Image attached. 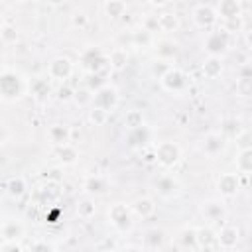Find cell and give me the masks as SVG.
I'll list each match as a JSON object with an SVG mask.
<instances>
[{
  "label": "cell",
  "mask_w": 252,
  "mask_h": 252,
  "mask_svg": "<svg viewBox=\"0 0 252 252\" xmlns=\"http://www.w3.org/2000/svg\"><path fill=\"white\" fill-rule=\"evenodd\" d=\"M163 244H165V232L161 228L154 226V228H148L144 232V248L159 250V248H163Z\"/></svg>",
  "instance_id": "cb8c5ba5"
},
{
  "label": "cell",
  "mask_w": 252,
  "mask_h": 252,
  "mask_svg": "<svg viewBox=\"0 0 252 252\" xmlns=\"http://www.w3.org/2000/svg\"><path fill=\"white\" fill-rule=\"evenodd\" d=\"M93 98H94V93L91 91V89H87V87H83V89H77L75 91V102L79 104V106H89V104H93Z\"/></svg>",
  "instance_id": "ab89813d"
},
{
  "label": "cell",
  "mask_w": 252,
  "mask_h": 252,
  "mask_svg": "<svg viewBox=\"0 0 252 252\" xmlns=\"http://www.w3.org/2000/svg\"><path fill=\"white\" fill-rule=\"evenodd\" d=\"M154 187H156V191H158L161 197H165V199H171V197H175V195L179 193V181H177L173 175H169V173L159 175V177L154 181Z\"/></svg>",
  "instance_id": "9a60e30c"
},
{
  "label": "cell",
  "mask_w": 252,
  "mask_h": 252,
  "mask_svg": "<svg viewBox=\"0 0 252 252\" xmlns=\"http://www.w3.org/2000/svg\"><path fill=\"white\" fill-rule=\"evenodd\" d=\"M142 28H146L148 32H158L159 30V18L158 16H146L144 22H142Z\"/></svg>",
  "instance_id": "ee69618b"
},
{
  "label": "cell",
  "mask_w": 252,
  "mask_h": 252,
  "mask_svg": "<svg viewBox=\"0 0 252 252\" xmlns=\"http://www.w3.org/2000/svg\"><path fill=\"white\" fill-rule=\"evenodd\" d=\"M108 189V183L102 175H87L85 181H83V191L89 195V197H98V195H104Z\"/></svg>",
  "instance_id": "ac0fdd59"
},
{
  "label": "cell",
  "mask_w": 252,
  "mask_h": 252,
  "mask_svg": "<svg viewBox=\"0 0 252 252\" xmlns=\"http://www.w3.org/2000/svg\"><path fill=\"white\" fill-rule=\"evenodd\" d=\"M132 43L136 47H150L154 43V33L148 32L146 28H140V30L132 32Z\"/></svg>",
  "instance_id": "836d02e7"
},
{
  "label": "cell",
  "mask_w": 252,
  "mask_h": 252,
  "mask_svg": "<svg viewBox=\"0 0 252 252\" xmlns=\"http://www.w3.org/2000/svg\"><path fill=\"white\" fill-rule=\"evenodd\" d=\"M81 63L87 69V73L104 71L108 67V55L98 45H91L81 53Z\"/></svg>",
  "instance_id": "5b68a950"
},
{
  "label": "cell",
  "mask_w": 252,
  "mask_h": 252,
  "mask_svg": "<svg viewBox=\"0 0 252 252\" xmlns=\"http://www.w3.org/2000/svg\"><path fill=\"white\" fill-rule=\"evenodd\" d=\"M201 213H203V217H205L209 222H222V220L226 219V207H224V203L219 201V199H209V201H205L203 207H201Z\"/></svg>",
  "instance_id": "4fadbf2b"
},
{
  "label": "cell",
  "mask_w": 252,
  "mask_h": 252,
  "mask_svg": "<svg viewBox=\"0 0 252 252\" xmlns=\"http://www.w3.org/2000/svg\"><path fill=\"white\" fill-rule=\"evenodd\" d=\"M94 213H96V205H94V201H93V199L85 197V199H81V201L77 203V215H79L81 219L89 220V219H93V217H94Z\"/></svg>",
  "instance_id": "e575fe53"
},
{
  "label": "cell",
  "mask_w": 252,
  "mask_h": 252,
  "mask_svg": "<svg viewBox=\"0 0 252 252\" xmlns=\"http://www.w3.org/2000/svg\"><path fill=\"white\" fill-rule=\"evenodd\" d=\"M152 6H156V8H163V6H167L171 0H148Z\"/></svg>",
  "instance_id": "816d5d0a"
},
{
  "label": "cell",
  "mask_w": 252,
  "mask_h": 252,
  "mask_svg": "<svg viewBox=\"0 0 252 252\" xmlns=\"http://www.w3.org/2000/svg\"><path fill=\"white\" fill-rule=\"evenodd\" d=\"M234 126H240L236 120H226L222 124V134H230V136H236L240 130H234Z\"/></svg>",
  "instance_id": "c3c4849f"
},
{
  "label": "cell",
  "mask_w": 252,
  "mask_h": 252,
  "mask_svg": "<svg viewBox=\"0 0 252 252\" xmlns=\"http://www.w3.org/2000/svg\"><path fill=\"white\" fill-rule=\"evenodd\" d=\"M171 67H173V65H171L169 61L156 57V59H154V63H152V67H150V73H152V75H154V77L159 81V79H161V77H163V75H165V73H167Z\"/></svg>",
  "instance_id": "f35d334b"
},
{
  "label": "cell",
  "mask_w": 252,
  "mask_h": 252,
  "mask_svg": "<svg viewBox=\"0 0 252 252\" xmlns=\"http://www.w3.org/2000/svg\"><path fill=\"white\" fill-rule=\"evenodd\" d=\"M4 191L12 197V199H20L26 191H28V183L22 175H12L4 181Z\"/></svg>",
  "instance_id": "603a6c76"
},
{
  "label": "cell",
  "mask_w": 252,
  "mask_h": 252,
  "mask_svg": "<svg viewBox=\"0 0 252 252\" xmlns=\"http://www.w3.org/2000/svg\"><path fill=\"white\" fill-rule=\"evenodd\" d=\"M201 71L207 79H217L222 75V59L220 57H215V55H209L203 65H201Z\"/></svg>",
  "instance_id": "4316f807"
},
{
  "label": "cell",
  "mask_w": 252,
  "mask_h": 252,
  "mask_svg": "<svg viewBox=\"0 0 252 252\" xmlns=\"http://www.w3.org/2000/svg\"><path fill=\"white\" fill-rule=\"evenodd\" d=\"M0 37H2L4 43H16V41H18V30H16V26H12V24H2Z\"/></svg>",
  "instance_id": "60d3db41"
},
{
  "label": "cell",
  "mask_w": 252,
  "mask_h": 252,
  "mask_svg": "<svg viewBox=\"0 0 252 252\" xmlns=\"http://www.w3.org/2000/svg\"><path fill=\"white\" fill-rule=\"evenodd\" d=\"M230 37H232V33L226 32L222 26L213 28V30L207 33L203 47H205V51H207L209 55L222 57V55L228 51V47H230Z\"/></svg>",
  "instance_id": "3957f363"
},
{
  "label": "cell",
  "mask_w": 252,
  "mask_h": 252,
  "mask_svg": "<svg viewBox=\"0 0 252 252\" xmlns=\"http://www.w3.org/2000/svg\"><path fill=\"white\" fill-rule=\"evenodd\" d=\"M234 138H236V146H238L240 150L252 146V134H250V132H238Z\"/></svg>",
  "instance_id": "f6af8a7d"
},
{
  "label": "cell",
  "mask_w": 252,
  "mask_h": 252,
  "mask_svg": "<svg viewBox=\"0 0 252 252\" xmlns=\"http://www.w3.org/2000/svg\"><path fill=\"white\" fill-rule=\"evenodd\" d=\"M159 85H161V89L167 91V93H183V91L187 89V85H189V79H187V75H185L181 69L171 67V69L159 79Z\"/></svg>",
  "instance_id": "8992f818"
},
{
  "label": "cell",
  "mask_w": 252,
  "mask_h": 252,
  "mask_svg": "<svg viewBox=\"0 0 252 252\" xmlns=\"http://www.w3.org/2000/svg\"><path fill=\"white\" fill-rule=\"evenodd\" d=\"M134 211L132 205L126 203H114L108 207V220L112 224V228L120 234H126L134 228Z\"/></svg>",
  "instance_id": "7a4b0ae2"
},
{
  "label": "cell",
  "mask_w": 252,
  "mask_h": 252,
  "mask_svg": "<svg viewBox=\"0 0 252 252\" xmlns=\"http://www.w3.org/2000/svg\"><path fill=\"white\" fill-rule=\"evenodd\" d=\"M177 51H179L177 43L171 41V39H161V41L156 43V57H159V59L169 61V59H173L177 55Z\"/></svg>",
  "instance_id": "f546056e"
},
{
  "label": "cell",
  "mask_w": 252,
  "mask_h": 252,
  "mask_svg": "<svg viewBox=\"0 0 252 252\" xmlns=\"http://www.w3.org/2000/svg\"><path fill=\"white\" fill-rule=\"evenodd\" d=\"M132 211L136 217L140 219H150L154 213H156V201L152 197H138L134 203H132Z\"/></svg>",
  "instance_id": "d4e9b609"
},
{
  "label": "cell",
  "mask_w": 252,
  "mask_h": 252,
  "mask_svg": "<svg viewBox=\"0 0 252 252\" xmlns=\"http://www.w3.org/2000/svg\"><path fill=\"white\" fill-rule=\"evenodd\" d=\"M53 158H55L61 165H73V163L77 161V158H79V152H77V148L71 146V142H69V144H63V146H55Z\"/></svg>",
  "instance_id": "44dd1931"
},
{
  "label": "cell",
  "mask_w": 252,
  "mask_h": 252,
  "mask_svg": "<svg viewBox=\"0 0 252 252\" xmlns=\"http://www.w3.org/2000/svg\"><path fill=\"white\" fill-rule=\"evenodd\" d=\"M28 93H30L35 100L45 102V100L49 98V94H51V85H49V81H45V79H37V77H35V79L30 81Z\"/></svg>",
  "instance_id": "ffe728a7"
},
{
  "label": "cell",
  "mask_w": 252,
  "mask_h": 252,
  "mask_svg": "<svg viewBox=\"0 0 252 252\" xmlns=\"http://www.w3.org/2000/svg\"><path fill=\"white\" fill-rule=\"evenodd\" d=\"M47 75L55 81H67L73 75V63L69 57H53L47 63Z\"/></svg>",
  "instance_id": "ba28073f"
},
{
  "label": "cell",
  "mask_w": 252,
  "mask_h": 252,
  "mask_svg": "<svg viewBox=\"0 0 252 252\" xmlns=\"http://www.w3.org/2000/svg\"><path fill=\"white\" fill-rule=\"evenodd\" d=\"M158 18H159V30L161 32L171 33V32H177L179 26H181L179 18L173 12H161V14H158Z\"/></svg>",
  "instance_id": "4dcf8cb0"
},
{
  "label": "cell",
  "mask_w": 252,
  "mask_h": 252,
  "mask_svg": "<svg viewBox=\"0 0 252 252\" xmlns=\"http://www.w3.org/2000/svg\"><path fill=\"white\" fill-rule=\"evenodd\" d=\"M244 41H246L248 47H252V30H248V32L244 33Z\"/></svg>",
  "instance_id": "f5cc1de1"
},
{
  "label": "cell",
  "mask_w": 252,
  "mask_h": 252,
  "mask_svg": "<svg viewBox=\"0 0 252 252\" xmlns=\"http://www.w3.org/2000/svg\"><path fill=\"white\" fill-rule=\"evenodd\" d=\"M236 171L244 175H252V146L242 148L236 156Z\"/></svg>",
  "instance_id": "f1b7e54d"
},
{
  "label": "cell",
  "mask_w": 252,
  "mask_h": 252,
  "mask_svg": "<svg viewBox=\"0 0 252 252\" xmlns=\"http://www.w3.org/2000/svg\"><path fill=\"white\" fill-rule=\"evenodd\" d=\"M30 83H26L24 75L16 69L4 67L0 73V96L4 102H16L28 93Z\"/></svg>",
  "instance_id": "6da1fadb"
},
{
  "label": "cell",
  "mask_w": 252,
  "mask_h": 252,
  "mask_svg": "<svg viewBox=\"0 0 252 252\" xmlns=\"http://www.w3.org/2000/svg\"><path fill=\"white\" fill-rule=\"evenodd\" d=\"M193 22L195 26L203 28V30H213L219 22V14H217V8L211 6V4H199L195 6L193 10Z\"/></svg>",
  "instance_id": "52a82bcc"
},
{
  "label": "cell",
  "mask_w": 252,
  "mask_h": 252,
  "mask_svg": "<svg viewBox=\"0 0 252 252\" xmlns=\"http://www.w3.org/2000/svg\"><path fill=\"white\" fill-rule=\"evenodd\" d=\"M22 244L20 240H2L0 244V252H22Z\"/></svg>",
  "instance_id": "7bdbcfd3"
},
{
  "label": "cell",
  "mask_w": 252,
  "mask_h": 252,
  "mask_svg": "<svg viewBox=\"0 0 252 252\" xmlns=\"http://www.w3.org/2000/svg\"><path fill=\"white\" fill-rule=\"evenodd\" d=\"M57 98H59L61 102H69V100H73V98H75V89H73L71 85L63 83V85L57 89Z\"/></svg>",
  "instance_id": "b9f144b4"
},
{
  "label": "cell",
  "mask_w": 252,
  "mask_h": 252,
  "mask_svg": "<svg viewBox=\"0 0 252 252\" xmlns=\"http://www.w3.org/2000/svg\"><path fill=\"white\" fill-rule=\"evenodd\" d=\"M104 14L108 20H120L126 14V4L122 0H106L104 2Z\"/></svg>",
  "instance_id": "d6a6232c"
},
{
  "label": "cell",
  "mask_w": 252,
  "mask_h": 252,
  "mask_svg": "<svg viewBox=\"0 0 252 252\" xmlns=\"http://www.w3.org/2000/svg\"><path fill=\"white\" fill-rule=\"evenodd\" d=\"M108 110H104V108H100V106H93L91 104V110H89V120H91V124H94V126H104L106 124V120H108Z\"/></svg>",
  "instance_id": "74e56055"
},
{
  "label": "cell",
  "mask_w": 252,
  "mask_h": 252,
  "mask_svg": "<svg viewBox=\"0 0 252 252\" xmlns=\"http://www.w3.org/2000/svg\"><path fill=\"white\" fill-rule=\"evenodd\" d=\"M30 250L32 252H51V250H55V244H51V242H47V240H37V242H33L32 246H30Z\"/></svg>",
  "instance_id": "7dc6e473"
},
{
  "label": "cell",
  "mask_w": 252,
  "mask_h": 252,
  "mask_svg": "<svg viewBox=\"0 0 252 252\" xmlns=\"http://www.w3.org/2000/svg\"><path fill=\"white\" fill-rule=\"evenodd\" d=\"M93 106H100V108L112 112V110L118 106V91H116V87L104 85L102 89H98V91L94 93Z\"/></svg>",
  "instance_id": "9c48e42d"
},
{
  "label": "cell",
  "mask_w": 252,
  "mask_h": 252,
  "mask_svg": "<svg viewBox=\"0 0 252 252\" xmlns=\"http://www.w3.org/2000/svg\"><path fill=\"white\" fill-rule=\"evenodd\" d=\"M146 124V118H144V114H142V110H126V114H124V126L128 128V130H132V128H138V126H144Z\"/></svg>",
  "instance_id": "8d00e7d4"
},
{
  "label": "cell",
  "mask_w": 252,
  "mask_h": 252,
  "mask_svg": "<svg viewBox=\"0 0 252 252\" xmlns=\"http://www.w3.org/2000/svg\"><path fill=\"white\" fill-rule=\"evenodd\" d=\"M220 26H222L226 32L234 33V32H240L244 24H242V18H234V20H226V22H224V24H220Z\"/></svg>",
  "instance_id": "bcb514c9"
},
{
  "label": "cell",
  "mask_w": 252,
  "mask_h": 252,
  "mask_svg": "<svg viewBox=\"0 0 252 252\" xmlns=\"http://www.w3.org/2000/svg\"><path fill=\"white\" fill-rule=\"evenodd\" d=\"M226 146V134L222 132H211L203 138V144H201V150L207 154V156H217L224 150Z\"/></svg>",
  "instance_id": "5bb4252c"
},
{
  "label": "cell",
  "mask_w": 252,
  "mask_h": 252,
  "mask_svg": "<svg viewBox=\"0 0 252 252\" xmlns=\"http://www.w3.org/2000/svg\"><path fill=\"white\" fill-rule=\"evenodd\" d=\"M197 240H199L201 250L219 248L217 246V232H213V228H209V226H197Z\"/></svg>",
  "instance_id": "83f0119b"
},
{
  "label": "cell",
  "mask_w": 252,
  "mask_h": 252,
  "mask_svg": "<svg viewBox=\"0 0 252 252\" xmlns=\"http://www.w3.org/2000/svg\"><path fill=\"white\" fill-rule=\"evenodd\" d=\"M128 65V51L124 47H114L108 53V69L110 71H122Z\"/></svg>",
  "instance_id": "484cf974"
},
{
  "label": "cell",
  "mask_w": 252,
  "mask_h": 252,
  "mask_svg": "<svg viewBox=\"0 0 252 252\" xmlns=\"http://www.w3.org/2000/svg\"><path fill=\"white\" fill-rule=\"evenodd\" d=\"M217 189L222 197H234L240 189V175L230 173V171L220 173V177L217 179Z\"/></svg>",
  "instance_id": "8fae6325"
},
{
  "label": "cell",
  "mask_w": 252,
  "mask_h": 252,
  "mask_svg": "<svg viewBox=\"0 0 252 252\" xmlns=\"http://www.w3.org/2000/svg\"><path fill=\"white\" fill-rule=\"evenodd\" d=\"M152 142V130L144 124V126H138V128H132V130H128V134H126V144H128V148H132V150H142V148H146L148 144Z\"/></svg>",
  "instance_id": "30bf717a"
},
{
  "label": "cell",
  "mask_w": 252,
  "mask_h": 252,
  "mask_svg": "<svg viewBox=\"0 0 252 252\" xmlns=\"http://www.w3.org/2000/svg\"><path fill=\"white\" fill-rule=\"evenodd\" d=\"M0 234L2 240H22L26 234V226L18 219H4L0 226Z\"/></svg>",
  "instance_id": "2e32d148"
},
{
  "label": "cell",
  "mask_w": 252,
  "mask_h": 252,
  "mask_svg": "<svg viewBox=\"0 0 252 252\" xmlns=\"http://www.w3.org/2000/svg\"><path fill=\"white\" fill-rule=\"evenodd\" d=\"M71 22H73V26H75V28H85V26H87V22H89V18H87L85 14H75V16L71 18Z\"/></svg>",
  "instance_id": "681fc988"
},
{
  "label": "cell",
  "mask_w": 252,
  "mask_h": 252,
  "mask_svg": "<svg viewBox=\"0 0 252 252\" xmlns=\"http://www.w3.org/2000/svg\"><path fill=\"white\" fill-rule=\"evenodd\" d=\"M217 14L222 22L226 20H234V18H242V6L240 0H219L217 4Z\"/></svg>",
  "instance_id": "e0dca14e"
},
{
  "label": "cell",
  "mask_w": 252,
  "mask_h": 252,
  "mask_svg": "<svg viewBox=\"0 0 252 252\" xmlns=\"http://www.w3.org/2000/svg\"><path fill=\"white\" fill-rule=\"evenodd\" d=\"M238 77H252V63H242L238 69Z\"/></svg>",
  "instance_id": "f907efd6"
},
{
  "label": "cell",
  "mask_w": 252,
  "mask_h": 252,
  "mask_svg": "<svg viewBox=\"0 0 252 252\" xmlns=\"http://www.w3.org/2000/svg\"><path fill=\"white\" fill-rule=\"evenodd\" d=\"M104 85H108L106 83V71H94V73H87L85 75V87L91 89L93 93H96Z\"/></svg>",
  "instance_id": "1f68e13d"
},
{
  "label": "cell",
  "mask_w": 252,
  "mask_h": 252,
  "mask_svg": "<svg viewBox=\"0 0 252 252\" xmlns=\"http://www.w3.org/2000/svg\"><path fill=\"white\" fill-rule=\"evenodd\" d=\"M177 246L183 250H201L197 240V226H183L177 232Z\"/></svg>",
  "instance_id": "d6986e66"
},
{
  "label": "cell",
  "mask_w": 252,
  "mask_h": 252,
  "mask_svg": "<svg viewBox=\"0 0 252 252\" xmlns=\"http://www.w3.org/2000/svg\"><path fill=\"white\" fill-rule=\"evenodd\" d=\"M234 93L236 96L252 98V77H238L234 83Z\"/></svg>",
  "instance_id": "d590c367"
},
{
  "label": "cell",
  "mask_w": 252,
  "mask_h": 252,
  "mask_svg": "<svg viewBox=\"0 0 252 252\" xmlns=\"http://www.w3.org/2000/svg\"><path fill=\"white\" fill-rule=\"evenodd\" d=\"M154 154H156V163H159L163 169H171L181 161V146L173 140L156 144Z\"/></svg>",
  "instance_id": "277c9868"
},
{
  "label": "cell",
  "mask_w": 252,
  "mask_h": 252,
  "mask_svg": "<svg viewBox=\"0 0 252 252\" xmlns=\"http://www.w3.org/2000/svg\"><path fill=\"white\" fill-rule=\"evenodd\" d=\"M67 0H49V4L51 6H61V4H65Z\"/></svg>",
  "instance_id": "db71d44e"
},
{
  "label": "cell",
  "mask_w": 252,
  "mask_h": 252,
  "mask_svg": "<svg viewBox=\"0 0 252 252\" xmlns=\"http://www.w3.org/2000/svg\"><path fill=\"white\" fill-rule=\"evenodd\" d=\"M47 138H49V142L53 146H63V144L71 142V130L65 124H53L47 130Z\"/></svg>",
  "instance_id": "7402d4cb"
},
{
  "label": "cell",
  "mask_w": 252,
  "mask_h": 252,
  "mask_svg": "<svg viewBox=\"0 0 252 252\" xmlns=\"http://www.w3.org/2000/svg\"><path fill=\"white\" fill-rule=\"evenodd\" d=\"M238 240H240V230H238V226H234V224H224V226H220V230L217 232V246L222 248V250L236 248Z\"/></svg>",
  "instance_id": "7c38bea8"
}]
</instances>
